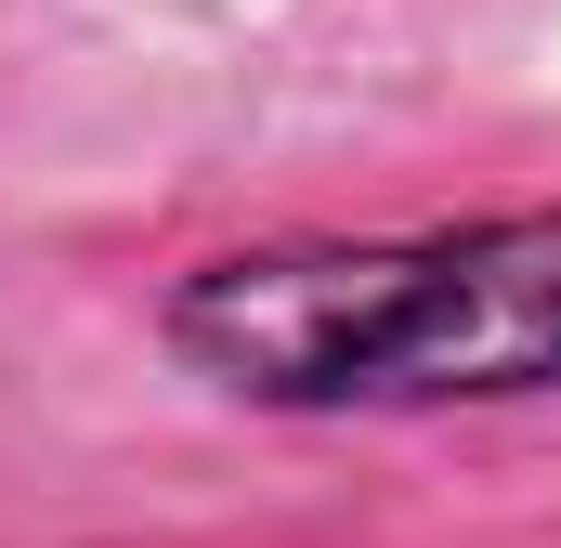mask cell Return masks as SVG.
I'll list each match as a JSON object with an SVG mask.
<instances>
[{
	"mask_svg": "<svg viewBox=\"0 0 561 548\" xmlns=\"http://www.w3.org/2000/svg\"><path fill=\"white\" fill-rule=\"evenodd\" d=\"M157 353L249 418L561 406V209L209 249L157 287Z\"/></svg>",
	"mask_w": 561,
	"mask_h": 548,
	"instance_id": "cell-1",
	"label": "cell"
}]
</instances>
